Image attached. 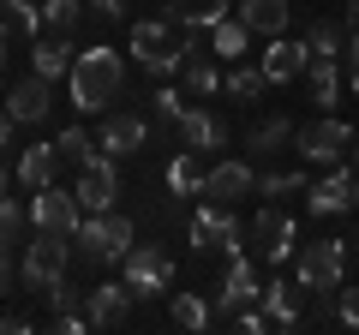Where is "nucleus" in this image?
<instances>
[{"mask_svg": "<svg viewBox=\"0 0 359 335\" xmlns=\"http://www.w3.org/2000/svg\"><path fill=\"white\" fill-rule=\"evenodd\" d=\"M78 204H84V216H102V210H114V198H120V174H114V156L108 150H96L84 168H78Z\"/></svg>", "mask_w": 359, "mask_h": 335, "instance_id": "obj_10", "label": "nucleus"}, {"mask_svg": "<svg viewBox=\"0 0 359 335\" xmlns=\"http://www.w3.org/2000/svg\"><path fill=\"white\" fill-rule=\"evenodd\" d=\"M245 48H252V30H245L233 13L210 30V54H216V60H245Z\"/></svg>", "mask_w": 359, "mask_h": 335, "instance_id": "obj_27", "label": "nucleus"}, {"mask_svg": "<svg viewBox=\"0 0 359 335\" xmlns=\"http://www.w3.org/2000/svg\"><path fill=\"white\" fill-rule=\"evenodd\" d=\"M54 150H60V162H78V168H84V162H90V156L102 150V144L90 138V132H84V126H66V132H60V138H54Z\"/></svg>", "mask_w": 359, "mask_h": 335, "instance_id": "obj_33", "label": "nucleus"}, {"mask_svg": "<svg viewBox=\"0 0 359 335\" xmlns=\"http://www.w3.org/2000/svg\"><path fill=\"white\" fill-rule=\"evenodd\" d=\"M72 240H78V252H84L90 264H120L132 245H138V228H132L120 210H102V216H84V221H78Z\"/></svg>", "mask_w": 359, "mask_h": 335, "instance_id": "obj_3", "label": "nucleus"}, {"mask_svg": "<svg viewBox=\"0 0 359 335\" xmlns=\"http://www.w3.org/2000/svg\"><path fill=\"white\" fill-rule=\"evenodd\" d=\"M294 150H299V162L330 168V162H341L353 150V132H347V120H311V126L294 132Z\"/></svg>", "mask_w": 359, "mask_h": 335, "instance_id": "obj_9", "label": "nucleus"}, {"mask_svg": "<svg viewBox=\"0 0 359 335\" xmlns=\"http://www.w3.org/2000/svg\"><path fill=\"white\" fill-rule=\"evenodd\" d=\"M30 221H36V233H78V221H84V204H78V192L42 186V192L30 198Z\"/></svg>", "mask_w": 359, "mask_h": 335, "instance_id": "obj_11", "label": "nucleus"}, {"mask_svg": "<svg viewBox=\"0 0 359 335\" xmlns=\"http://www.w3.org/2000/svg\"><path fill=\"white\" fill-rule=\"evenodd\" d=\"M144 114H132V108H120V114H108L102 120V132H96V144H102L108 156H132V150H144Z\"/></svg>", "mask_w": 359, "mask_h": 335, "instance_id": "obj_18", "label": "nucleus"}, {"mask_svg": "<svg viewBox=\"0 0 359 335\" xmlns=\"http://www.w3.org/2000/svg\"><path fill=\"white\" fill-rule=\"evenodd\" d=\"M347 72H353V96H359V25L347 30Z\"/></svg>", "mask_w": 359, "mask_h": 335, "instance_id": "obj_41", "label": "nucleus"}, {"mask_svg": "<svg viewBox=\"0 0 359 335\" xmlns=\"http://www.w3.org/2000/svg\"><path fill=\"white\" fill-rule=\"evenodd\" d=\"M180 114H186V96H180V90H156V120L180 126Z\"/></svg>", "mask_w": 359, "mask_h": 335, "instance_id": "obj_38", "label": "nucleus"}, {"mask_svg": "<svg viewBox=\"0 0 359 335\" xmlns=\"http://www.w3.org/2000/svg\"><path fill=\"white\" fill-rule=\"evenodd\" d=\"M0 198H6V174H0Z\"/></svg>", "mask_w": 359, "mask_h": 335, "instance_id": "obj_47", "label": "nucleus"}, {"mask_svg": "<svg viewBox=\"0 0 359 335\" xmlns=\"http://www.w3.org/2000/svg\"><path fill=\"white\" fill-rule=\"evenodd\" d=\"M6 282H13V252L0 245V294H6Z\"/></svg>", "mask_w": 359, "mask_h": 335, "instance_id": "obj_43", "label": "nucleus"}, {"mask_svg": "<svg viewBox=\"0 0 359 335\" xmlns=\"http://www.w3.org/2000/svg\"><path fill=\"white\" fill-rule=\"evenodd\" d=\"M341 36H347V30H341V18H318V25H311V54H335V60H341Z\"/></svg>", "mask_w": 359, "mask_h": 335, "instance_id": "obj_35", "label": "nucleus"}, {"mask_svg": "<svg viewBox=\"0 0 359 335\" xmlns=\"http://www.w3.org/2000/svg\"><path fill=\"white\" fill-rule=\"evenodd\" d=\"M72 60H78V48L66 36H42L36 48H30V72H42V78H60V72H72Z\"/></svg>", "mask_w": 359, "mask_h": 335, "instance_id": "obj_25", "label": "nucleus"}, {"mask_svg": "<svg viewBox=\"0 0 359 335\" xmlns=\"http://www.w3.org/2000/svg\"><path fill=\"white\" fill-rule=\"evenodd\" d=\"M0 30H6V36H36L42 6H30V0H0Z\"/></svg>", "mask_w": 359, "mask_h": 335, "instance_id": "obj_30", "label": "nucleus"}, {"mask_svg": "<svg viewBox=\"0 0 359 335\" xmlns=\"http://www.w3.org/2000/svg\"><path fill=\"white\" fill-rule=\"evenodd\" d=\"M120 282L132 287V299H156L174 287V258H168L162 245H132L126 258H120Z\"/></svg>", "mask_w": 359, "mask_h": 335, "instance_id": "obj_4", "label": "nucleus"}, {"mask_svg": "<svg viewBox=\"0 0 359 335\" xmlns=\"http://www.w3.org/2000/svg\"><path fill=\"white\" fill-rule=\"evenodd\" d=\"M353 168H359V138H353Z\"/></svg>", "mask_w": 359, "mask_h": 335, "instance_id": "obj_46", "label": "nucleus"}, {"mask_svg": "<svg viewBox=\"0 0 359 335\" xmlns=\"http://www.w3.org/2000/svg\"><path fill=\"white\" fill-rule=\"evenodd\" d=\"M54 168H60V150H54V144H30V150L18 156V180H25L30 192H42V186H54Z\"/></svg>", "mask_w": 359, "mask_h": 335, "instance_id": "obj_24", "label": "nucleus"}, {"mask_svg": "<svg viewBox=\"0 0 359 335\" xmlns=\"http://www.w3.org/2000/svg\"><path fill=\"white\" fill-rule=\"evenodd\" d=\"M66 84H72V108H78V114H102V108L126 90V60H120L108 42H102V48H78Z\"/></svg>", "mask_w": 359, "mask_h": 335, "instance_id": "obj_1", "label": "nucleus"}, {"mask_svg": "<svg viewBox=\"0 0 359 335\" xmlns=\"http://www.w3.org/2000/svg\"><path fill=\"white\" fill-rule=\"evenodd\" d=\"M78 18H84V0H42V30H54V36H66Z\"/></svg>", "mask_w": 359, "mask_h": 335, "instance_id": "obj_34", "label": "nucleus"}, {"mask_svg": "<svg viewBox=\"0 0 359 335\" xmlns=\"http://www.w3.org/2000/svg\"><path fill=\"white\" fill-rule=\"evenodd\" d=\"M294 132H299V126H294L287 114H264L252 132H245V144H252V150H282V144H294Z\"/></svg>", "mask_w": 359, "mask_h": 335, "instance_id": "obj_29", "label": "nucleus"}, {"mask_svg": "<svg viewBox=\"0 0 359 335\" xmlns=\"http://www.w3.org/2000/svg\"><path fill=\"white\" fill-rule=\"evenodd\" d=\"M84 13H90V18H108V25H114V18L126 13V0H90Z\"/></svg>", "mask_w": 359, "mask_h": 335, "instance_id": "obj_40", "label": "nucleus"}, {"mask_svg": "<svg viewBox=\"0 0 359 335\" xmlns=\"http://www.w3.org/2000/svg\"><path fill=\"white\" fill-rule=\"evenodd\" d=\"M192 252H198V258H210V252H222V258L245 252V228H240V216H233L228 204H204V210L192 216Z\"/></svg>", "mask_w": 359, "mask_h": 335, "instance_id": "obj_5", "label": "nucleus"}, {"mask_svg": "<svg viewBox=\"0 0 359 335\" xmlns=\"http://www.w3.org/2000/svg\"><path fill=\"white\" fill-rule=\"evenodd\" d=\"M186 48H192V36H186V25L174 30V18H144V25H132V60L144 72H180Z\"/></svg>", "mask_w": 359, "mask_h": 335, "instance_id": "obj_2", "label": "nucleus"}, {"mask_svg": "<svg viewBox=\"0 0 359 335\" xmlns=\"http://www.w3.org/2000/svg\"><path fill=\"white\" fill-rule=\"evenodd\" d=\"M294 240H299V228H294V216H287V210H257L252 216V258L257 264H269V270H276V264H287L294 258Z\"/></svg>", "mask_w": 359, "mask_h": 335, "instance_id": "obj_7", "label": "nucleus"}, {"mask_svg": "<svg viewBox=\"0 0 359 335\" xmlns=\"http://www.w3.org/2000/svg\"><path fill=\"white\" fill-rule=\"evenodd\" d=\"M180 144H186V150H216L222 120L210 114V108H186V114H180Z\"/></svg>", "mask_w": 359, "mask_h": 335, "instance_id": "obj_23", "label": "nucleus"}, {"mask_svg": "<svg viewBox=\"0 0 359 335\" xmlns=\"http://www.w3.org/2000/svg\"><path fill=\"white\" fill-rule=\"evenodd\" d=\"M180 90H186V96H198V102L222 90V72H216V60H210V54L198 48V42L186 48V60H180Z\"/></svg>", "mask_w": 359, "mask_h": 335, "instance_id": "obj_20", "label": "nucleus"}, {"mask_svg": "<svg viewBox=\"0 0 359 335\" xmlns=\"http://www.w3.org/2000/svg\"><path fill=\"white\" fill-rule=\"evenodd\" d=\"M13 126H18V120H13V108L0 102V150H6V144H13Z\"/></svg>", "mask_w": 359, "mask_h": 335, "instance_id": "obj_42", "label": "nucleus"}, {"mask_svg": "<svg viewBox=\"0 0 359 335\" xmlns=\"http://www.w3.org/2000/svg\"><path fill=\"white\" fill-rule=\"evenodd\" d=\"M25 221H30V216L13 204V198H0V245H6V252H13V245L25 240Z\"/></svg>", "mask_w": 359, "mask_h": 335, "instance_id": "obj_36", "label": "nucleus"}, {"mask_svg": "<svg viewBox=\"0 0 359 335\" xmlns=\"http://www.w3.org/2000/svg\"><path fill=\"white\" fill-rule=\"evenodd\" d=\"M335 317H341L347 329H359V287H347V294H341V306H335Z\"/></svg>", "mask_w": 359, "mask_h": 335, "instance_id": "obj_39", "label": "nucleus"}, {"mask_svg": "<svg viewBox=\"0 0 359 335\" xmlns=\"http://www.w3.org/2000/svg\"><path fill=\"white\" fill-rule=\"evenodd\" d=\"M306 210L311 216H347V210H359V174H347V168L323 174L318 186H306Z\"/></svg>", "mask_w": 359, "mask_h": 335, "instance_id": "obj_12", "label": "nucleus"}, {"mask_svg": "<svg viewBox=\"0 0 359 335\" xmlns=\"http://www.w3.org/2000/svg\"><path fill=\"white\" fill-rule=\"evenodd\" d=\"M306 84H311V102L318 108H335L341 102V60H335V54H311Z\"/></svg>", "mask_w": 359, "mask_h": 335, "instance_id": "obj_21", "label": "nucleus"}, {"mask_svg": "<svg viewBox=\"0 0 359 335\" xmlns=\"http://www.w3.org/2000/svg\"><path fill=\"white\" fill-rule=\"evenodd\" d=\"M233 18H240L252 36H287V0H240Z\"/></svg>", "mask_w": 359, "mask_h": 335, "instance_id": "obj_19", "label": "nucleus"}, {"mask_svg": "<svg viewBox=\"0 0 359 335\" xmlns=\"http://www.w3.org/2000/svg\"><path fill=\"white\" fill-rule=\"evenodd\" d=\"M222 90H228L233 102H257V96L269 90V78H264V66H240V60H233V72L222 78Z\"/></svg>", "mask_w": 359, "mask_h": 335, "instance_id": "obj_31", "label": "nucleus"}, {"mask_svg": "<svg viewBox=\"0 0 359 335\" xmlns=\"http://www.w3.org/2000/svg\"><path fill=\"white\" fill-rule=\"evenodd\" d=\"M48 84H54V78L30 72V78H18L13 90L0 96V102L13 108V120H18V126H42V120H48V102H54V96H48Z\"/></svg>", "mask_w": 359, "mask_h": 335, "instance_id": "obj_13", "label": "nucleus"}, {"mask_svg": "<svg viewBox=\"0 0 359 335\" xmlns=\"http://www.w3.org/2000/svg\"><path fill=\"white\" fill-rule=\"evenodd\" d=\"M257 192L264 198H294V192H306V174H264Z\"/></svg>", "mask_w": 359, "mask_h": 335, "instance_id": "obj_37", "label": "nucleus"}, {"mask_svg": "<svg viewBox=\"0 0 359 335\" xmlns=\"http://www.w3.org/2000/svg\"><path fill=\"white\" fill-rule=\"evenodd\" d=\"M126 311H132V287L126 282H102V287H90V294H84L90 329H108V323H120Z\"/></svg>", "mask_w": 359, "mask_h": 335, "instance_id": "obj_17", "label": "nucleus"}, {"mask_svg": "<svg viewBox=\"0 0 359 335\" xmlns=\"http://www.w3.org/2000/svg\"><path fill=\"white\" fill-rule=\"evenodd\" d=\"M353 245H359V233H353Z\"/></svg>", "mask_w": 359, "mask_h": 335, "instance_id": "obj_48", "label": "nucleus"}, {"mask_svg": "<svg viewBox=\"0 0 359 335\" xmlns=\"http://www.w3.org/2000/svg\"><path fill=\"white\" fill-rule=\"evenodd\" d=\"M0 66H6V30H0Z\"/></svg>", "mask_w": 359, "mask_h": 335, "instance_id": "obj_45", "label": "nucleus"}, {"mask_svg": "<svg viewBox=\"0 0 359 335\" xmlns=\"http://www.w3.org/2000/svg\"><path fill=\"white\" fill-rule=\"evenodd\" d=\"M347 275V245L341 240H306L299 245V287L306 294H335Z\"/></svg>", "mask_w": 359, "mask_h": 335, "instance_id": "obj_6", "label": "nucleus"}, {"mask_svg": "<svg viewBox=\"0 0 359 335\" xmlns=\"http://www.w3.org/2000/svg\"><path fill=\"white\" fill-rule=\"evenodd\" d=\"M257 294H264V282H257L252 258H245V252H233V258H228V275H222L216 306H222V311H240V306H257Z\"/></svg>", "mask_w": 359, "mask_h": 335, "instance_id": "obj_16", "label": "nucleus"}, {"mask_svg": "<svg viewBox=\"0 0 359 335\" xmlns=\"http://www.w3.org/2000/svg\"><path fill=\"white\" fill-rule=\"evenodd\" d=\"M264 78L269 84H294L299 72L311 66V42H287V36H269V48H264Z\"/></svg>", "mask_w": 359, "mask_h": 335, "instance_id": "obj_14", "label": "nucleus"}, {"mask_svg": "<svg viewBox=\"0 0 359 335\" xmlns=\"http://www.w3.org/2000/svg\"><path fill=\"white\" fill-rule=\"evenodd\" d=\"M72 233H36V245H25V282L30 287H54L72 270Z\"/></svg>", "mask_w": 359, "mask_h": 335, "instance_id": "obj_8", "label": "nucleus"}, {"mask_svg": "<svg viewBox=\"0 0 359 335\" xmlns=\"http://www.w3.org/2000/svg\"><path fill=\"white\" fill-rule=\"evenodd\" d=\"M168 192H174V198H198V192H204L198 150H186V156H174V162H168Z\"/></svg>", "mask_w": 359, "mask_h": 335, "instance_id": "obj_28", "label": "nucleus"}, {"mask_svg": "<svg viewBox=\"0 0 359 335\" xmlns=\"http://www.w3.org/2000/svg\"><path fill=\"white\" fill-rule=\"evenodd\" d=\"M168 18L186 30H216L228 18V0H168Z\"/></svg>", "mask_w": 359, "mask_h": 335, "instance_id": "obj_22", "label": "nucleus"}, {"mask_svg": "<svg viewBox=\"0 0 359 335\" xmlns=\"http://www.w3.org/2000/svg\"><path fill=\"white\" fill-rule=\"evenodd\" d=\"M168 317H174V329H210L216 311H210L198 294H174V299H168Z\"/></svg>", "mask_w": 359, "mask_h": 335, "instance_id": "obj_32", "label": "nucleus"}, {"mask_svg": "<svg viewBox=\"0 0 359 335\" xmlns=\"http://www.w3.org/2000/svg\"><path fill=\"white\" fill-rule=\"evenodd\" d=\"M257 306L269 311V323H276V329H294V323H299V299H294V287H287V282H264Z\"/></svg>", "mask_w": 359, "mask_h": 335, "instance_id": "obj_26", "label": "nucleus"}, {"mask_svg": "<svg viewBox=\"0 0 359 335\" xmlns=\"http://www.w3.org/2000/svg\"><path fill=\"white\" fill-rule=\"evenodd\" d=\"M18 329H30L25 317H0V335H18Z\"/></svg>", "mask_w": 359, "mask_h": 335, "instance_id": "obj_44", "label": "nucleus"}, {"mask_svg": "<svg viewBox=\"0 0 359 335\" xmlns=\"http://www.w3.org/2000/svg\"><path fill=\"white\" fill-rule=\"evenodd\" d=\"M252 168H245V162H216V168H210V174H204V192H198V198H210V204H240V198H252Z\"/></svg>", "mask_w": 359, "mask_h": 335, "instance_id": "obj_15", "label": "nucleus"}]
</instances>
